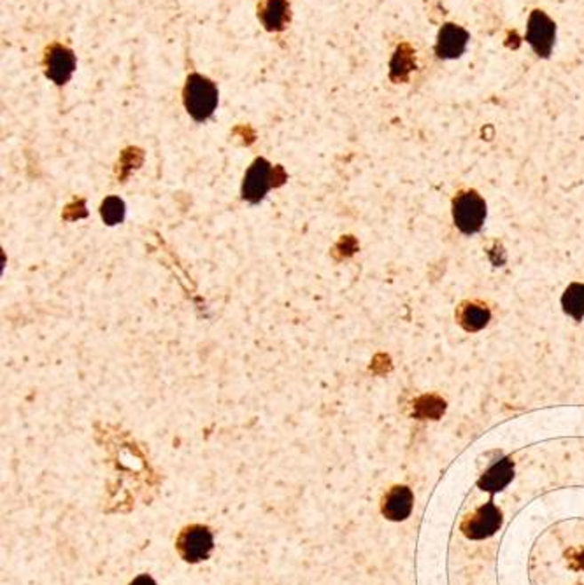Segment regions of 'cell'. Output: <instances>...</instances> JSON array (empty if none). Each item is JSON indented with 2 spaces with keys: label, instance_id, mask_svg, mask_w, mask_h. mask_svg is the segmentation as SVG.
I'll return each mask as SVG.
<instances>
[{
  "label": "cell",
  "instance_id": "277c9868",
  "mask_svg": "<svg viewBox=\"0 0 584 585\" xmlns=\"http://www.w3.org/2000/svg\"><path fill=\"white\" fill-rule=\"evenodd\" d=\"M556 25L544 11H533L528 18L526 43L535 51L537 57L548 59L555 48Z\"/></svg>",
  "mask_w": 584,
  "mask_h": 585
},
{
  "label": "cell",
  "instance_id": "6da1fadb",
  "mask_svg": "<svg viewBox=\"0 0 584 585\" xmlns=\"http://www.w3.org/2000/svg\"><path fill=\"white\" fill-rule=\"evenodd\" d=\"M183 102L195 122L204 123L218 107V88L211 79L200 74H190L183 90Z\"/></svg>",
  "mask_w": 584,
  "mask_h": 585
},
{
  "label": "cell",
  "instance_id": "9c48e42d",
  "mask_svg": "<svg viewBox=\"0 0 584 585\" xmlns=\"http://www.w3.org/2000/svg\"><path fill=\"white\" fill-rule=\"evenodd\" d=\"M414 507V494L407 486H395L388 491V494L383 500L381 512L383 516L393 522L405 520Z\"/></svg>",
  "mask_w": 584,
  "mask_h": 585
},
{
  "label": "cell",
  "instance_id": "8fae6325",
  "mask_svg": "<svg viewBox=\"0 0 584 585\" xmlns=\"http://www.w3.org/2000/svg\"><path fill=\"white\" fill-rule=\"evenodd\" d=\"M515 478V462L511 459H500L492 464L479 478V487L486 493H499Z\"/></svg>",
  "mask_w": 584,
  "mask_h": 585
},
{
  "label": "cell",
  "instance_id": "9a60e30c",
  "mask_svg": "<svg viewBox=\"0 0 584 585\" xmlns=\"http://www.w3.org/2000/svg\"><path fill=\"white\" fill-rule=\"evenodd\" d=\"M129 585H158L149 575H146V573H142V575H139V577H135L132 582H130Z\"/></svg>",
  "mask_w": 584,
  "mask_h": 585
},
{
  "label": "cell",
  "instance_id": "30bf717a",
  "mask_svg": "<svg viewBox=\"0 0 584 585\" xmlns=\"http://www.w3.org/2000/svg\"><path fill=\"white\" fill-rule=\"evenodd\" d=\"M259 20L265 30L283 32L290 23L288 0H261L259 5Z\"/></svg>",
  "mask_w": 584,
  "mask_h": 585
},
{
  "label": "cell",
  "instance_id": "5b68a950",
  "mask_svg": "<svg viewBox=\"0 0 584 585\" xmlns=\"http://www.w3.org/2000/svg\"><path fill=\"white\" fill-rule=\"evenodd\" d=\"M500 526H502V512L493 502H490L479 507L472 516L463 520L461 531L467 538L483 540L495 534Z\"/></svg>",
  "mask_w": 584,
  "mask_h": 585
},
{
  "label": "cell",
  "instance_id": "3957f363",
  "mask_svg": "<svg viewBox=\"0 0 584 585\" xmlns=\"http://www.w3.org/2000/svg\"><path fill=\"white\" fill-rule=\"evenodd\" d=\"M453 219L458 230L465 235L479 232L486 219V202L474 190L460 192L453 200Z\"/></svg>",
  "mask_w": 584,
  "mask_h": 585
},
{
  "label": "cell",
  "instance_id": "ba28073f",
  "mask_svg": "<svg viewBox=\"0 0 584 585\" xmlns=\"http://www.w3.org/2000/svg\"><path fill=\"white\" fill-rule=\"evenodd\" d=\"M467 44H468V32L463 27L450 23L439 30L436 53L439 59L454 60L465 53Z\"/></svg>",
  "mask_w": 584,
  "mask_h": 585
},
{
  "label": "cell",
  "instance_id": "4fadbf2b",
  "mask_svg": "<svg viewBox=\"0 0 584 585\" xmlns=\"http://www.w3.org/2000/svg\"><path fill=\"white\" fill-rule=\"evenodd\" d=\"M562 305L565 314H569L576 321H581L584 318V284H571L562 296Z\"/></svg>",
  "mask_w": 584,
  "mask_h": 585
},
{
  "label": "cell",
  "instance_id": "5bb4252c",
  "mask_svg": "<svg viewBox=\"0 0 584 585\" xmlns=\"http://www.w3.org/2000/svg\"><path fill=\"white\" fill-rule=\"evenodd\" d=\"M100 216L109 226L120 225L125 219V202L118 196H108L100 205Z\"/></svg>",
  "mask_w": 584,
  "mask_h": 585
},
{
  "label": "cell",
  "instance_id": "7c38bea8",
  "mask_svg": "<svg viewBox=\"0 0 584 585\" xmlns=\"http://www.w3.org/2000/svg\"><path fill=\"white\" fill-rule=\"evenodd\" d=\"M492 320L490 309L481 302H463L456 309V321L465 331H479L486 328Z\"/></svg>",
  "mask_w": 584,
  "mask_h": 585
},
{
  "label": "cell",
  "instance_id": "7a4b0ae2",
  "mask_svg": "<svg viewBox=\"0 0 584 585\" xmlns=\"http://www.w3.org/2000/svg\"><path fill=\"white\" fill-rule=\"evenodd\" d=\"M214 549V533L209 526L190 524L185 526L176 538V550L185 563L198 565L209 559Z\"/></svg>",
  "mask_w": 584,
  "mask_h": 585
},
{
  "label": "cell",
  "instance_id": "52a82bcc",
  "mask_svg": "<svg viewBox=\"0 0 584 585\" xmlns=\"http://www.w3.org/2000/svg\"><path fill=\"white\" fill-rule=\"evenodd\" d=\"M76 70V57L74 53L62 44H53L44 57V72L46 77L55 84H65Z\"/></svg>",
  "mask_w": 584,
  "mask_h": 585
},
{
  "label": "cell",
  "instance_id": "8992f818",
  "mask_svg": "<svg viewBox=\"0 0 584 585\" xmlns=\"http://www.w3.org/2000/svg\"><path fill=\"white\" fill-rule=\"evenodd\" d=\"M272 186V165L265 158H257L248 169L243 181V198L250 203H260Z\"/></svg>",
  "mask_w": 584,
  "mask_h": 585
}]
</instances>
